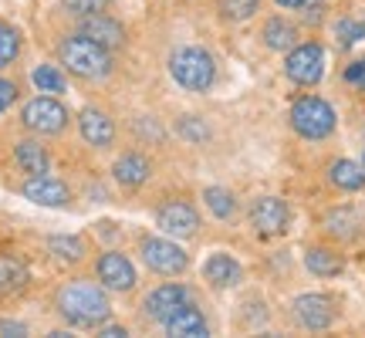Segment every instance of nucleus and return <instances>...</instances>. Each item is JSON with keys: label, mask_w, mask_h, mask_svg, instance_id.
Here are the masks:
<instances>
[{"label": "nucleus", "mask_w": 365, "mask_h": 338, "mask_svg": "<svg viewBox=\"0 0 365 338\" xmlns=\"http://www.w3.org/2000/svg\"><path fill=\"white\" fill-rule=\"evenodd\" d=\"M21 126H24L31 135H41V139H58L65 135L68 126H71V108H68L58 95H34L21 105Z\"/></svg>", "instance_id": "5"}, {"label": "nucleus", "mask_w": 365, "mask_h": 338, "mask_svg": "<svg viewBox=\"0 0 365 338\" xmlns=\"http://www.w3.org/2000/svg\"><path fill=\"white\" fill-rule=\"evenodd\" d=\"M362 166H365V145H362Z\"/></svg>", "instance_id": "39"}, {"label": "nucleus", "mask_w": 365, "mask_h": 338, "mask_svg": "<svg viewBox=\"0 0 365 338\" xmlns=\"http://www.w3.org/2000/svg\"><path fill=\"white\" fill-rule=\"evenodd\" d=\"M54 312L68 328H102L112 318V301L105 295L102 285L71 277L54 291Z\"/></svg>", "instance_id": "1"}, {"label": "nucleus", "mask_w": 365, "mask_h": 338, "mask_svg": "<svg viewBox=\"0 0 365 338\" xmlns=\"http://www.w3.org/2000/svg\"><path fill=\"white\" fill-rule=\"evenodd\" d=\"M95 281L105 291H112V295H129V291L139 287V271H135L129 254H122V250H102L95 257Z\"/></svg>", "instance_id": "9"}, {"label": "nucleus", "mask_w": 365, "mask_h": 338, "mask_svg": "<svg viewBox=\"0 0 365 338\" xmlns=\"http://www.w3.org/2000/svg\"><path fill=\"white\" fill-rule=\"evenodd\" d=\"M61 7L75 17H88V14H102L112 7V0H61Z\"/></svg>", "instance_id": "33"}, {"label": "nucleus", "mask_w": 365, "mask_h": 338, "mask_svg": "<svg viewBox=\"0 0 365 338\" xmlns=\"http://www.w3.org/2000/svg\"><path fill=\"white\" fill-rule=\"evenodd\" d=\"M166 335H173V338H207L210 335V322H207V314L196 308L193 301L182 308V312H176L166 322Z\"/></svg>", "instance_id": "23"}, {"label": "nucleus", "mask_w": 365, "mask_h": 338, "mask_svg": "<svg viewBox=\"0 0 365 338\" xmlns=\"http://www.w3.org/2000/svg\"><path fill=\"white\" fill-rule=\"evenodd\" d=\"M98 335H108V338H122V335H129V328H122V325H108V322H105V325L98 328Z\"/></svg>", "instance_id": "36"}, {"label": "nucleus", "mask_w": 365, "mask_h": 338, "mask_svg": "<svg viewBox=\"0 0 365 338\" xmlns=\"http://www.w3.org/2000/svg\"><path fill=\"white\" fill-rule=\"evenodd\" d=\"M247 220L257 237L274 240V237H284L291 230V207L281 196H257L247 207Z\"/></svg>", "instance_id": "10"}, {"label": "nucleus", "mask_w": 365, "mask_h": 338, "mask_svg": "<svg viewBox=\"0 0 365 338\" xmlns=\"http://www.w3.org/2000/svg\"><path fill=\"white\" fill-rule=\"evenodd\" d=\"M176 132H180L186 143H193V145H203V143H210V126L203 122L200 116H180V122H176Z\"/></svg>", "instance_id": "30"}, {"label": "nucleus", "mask_w": 365, "mask_h": 338, "mask_svg": "<svg viewBox=\"0 0 365 338\" xmlns=\"http://www.w3.org/2000/svg\"><path fill=\"white\" fill-rule=\"evenodd\" d=\"M31 285V267L14 254H0V298H14Z\"/></svg>", "instance_id": "24"}, {"label": "nucleus", "mask_w": 365, "mask_h": 338, "mask_svg": "<svg viewBox=\"0 0 365 338\" xmlns=\"http://www.w3.org/2000/svg\"><path fill=\"white\" fill-rule=\"evenodd\" d=\"M322 227H325V234L331 237V240H341V244H352V240H359L362 237V217H359V210L355 207H331L325 213V220H322Z\"/></svg>", "instance_id": "18"}, {"label": "nucleus", "mask_w": 365, "mask_h": 338, "mask_svg": "<svg viewBox=\"0 0 365 338\" xmlns=\"http://www.w3.org/2000/svg\"><path fill=\"white\" fill-rule=\"evenodd\" d=\"M81 31L88 34V38H95L98 44H105L108 51H122L125 48V41H129V34H125V27L118 24L115 17H108V14H88L85 17V24H81Z\"/></svg>", "instance_id": "20"}, {"label": "nucleus", "mask_w": 365, "mask_h": 338, "mask_svg": "<svg viewBox=\"0 0 365 338\" xmlns=\"http://www.w3.org/2000/svg\"><path fill=\"white\" fill-rule=\"evenodd\" d=\"M203 203H207L210 217H217V220H234L237 210H240V200L230 186H207L203 190Z\"/></svg>", "instance_id": "26"}, {"label": "nucleus", "mask_w": 365, "mask_h": 338, "mask_svg": "<svg viewBox=\"0 0 365 338\" xmlns=\"http://www.w3.org/2000/svg\"><path fill=\"white\" fill-rule=\"evenodd\" d=\"M21 196L31 200V203H38V207H51V210H68L71 207V190H68V183H61L58 176L51 173H44V176H27L21 183Z\"/></svg>", "instance_id": "13"}, {"label": "nucleus", "mask_w": 365, "mask_h": 338, "mask_svg": "<svg viewBox=\"0 0 365 338\" xmlns=\"http://www.w3.org/2000/svg\"><path fill=\"white\" fill-rule=\"evenodd\" d=\"M291 314L304 332H328L339 322V301L325 291H304L291 301Z\"/></svg>", "instance_id": "8"}, {"label": "nucleus", "mask_w": 365, "mask_h": 338, "mask_svg": "<svg viewBox=\"0 0 365 338\" xmlns=\"http://www.w3.org/2000/svg\"><path fill=\"white\" fill-rule=\"evenodd\" d=\"M274 4H277L281 11H298V14L308 7V0H274Z\"/></svg>", "instance_id": "37"}, {"label": "nucleus", "mask_w": 365, "mask_h": 338, "mask_svg": "<svg viewBox=\"0 0 365 338\" xmlns=\"http://www.w3.org/2000/svg\"><path fill=\"white\" fill-rule=\"evenodd\" d=\"M170 75L182 91L203 95V91H210L213 81H217V61H213V54H210L207 48L186 44V48H176V51L170 54Z\"/></svg>", "instance_id": "4"}, {"label": "nucleus", "mask_w": 365, "mask_h": 338, "mask_svg": "<svg viewBox=\"0 0 365 338\" xmlns=\"http://www.w3.org/2000/svg\"><path fill=\"white\" fill-rule=\"evenodd\" d=\"M48 254L61 264H81L88 257V240L78 234H54L48 237Z\"/></svg>", "instance_id": "25"}, {"label": "nucleus", "mask_w": 365, "mask_h": 338, "mask_svg": "<svg viewBox=\"0 0 365 338\" xmlns=\"http://www.w3.org/2000/svg\"><path fill=\"white\" fill-rule=\"evenodd\" d=\"M287 122L308 143H325L339 129L335 105L328 102V98H322V95H301V98H294L291 112H287Z\"/></svg>", "instance_id": "3"}, {"label": "nucleus", "mask_w": 365, "mask_h": 338, "mask_svg": "<svg viewBox=\"0 0 365 338\" xmlns=\"http://www.w3.org/2000/svg\"><path fill=\"white\" fill-rule=\"evenodd\" d=\"M14 163L24 176H44L51 173V153L48 145L41 143V135H31V139H17L14 143Z\"/></svg>", "instance_id": "17"}, {"label": "nucleus", "mask_w": 365, "mask_h": 338, "mask_svg": "<svg viewBox=\"0 0 365 338\" xmlns=\"http://www.w3.org/2000/svg\"><path fill=\"white\" fill-rule=\"evenodd\" d=\"M31 85L38 91H44V95H65L68 91V78L65 71H61V65H34V71H31Z\"/></svg>", "instance_id": "27"}, {"label": "nucleus", "mask_w": 365, "mask_h": 338, "mask_svg": "<svg viewBox=\"0 0 365 338\" xmlns=\"http://www.w3.org/2000/svg\"><path fill=\"white\" fill-rule=\"evenodd\" d=\"M365 38V21H355V17H339L335 21V44L339 48H352Z\"/></svg>", "instance_id": "31"}, {"label": "nucleus", "mask_w": 365, "mask_h": 338, "mask_svg": "<svg viewBox=\"0 0 365 338\" xmlns=\"http://www.w3.org/2000/svg\"><path fill=\"white\" fill-rule=\"evenodd\" d=\"M261 11V0H217V14L227 24H244Z\"/></svg>", "instance_id": "29"}, {"label": "nucleus", "mask_w": 365, "mask_h": 338, "mask_svg": "<svg viewBox=\"0 0 365 338\" xmlns=\"http://www.w3.org/2000/svg\"><path fill=\"white\" fill-rule=\"evenodd\" d=\"M190 301H193V291H190L186 285H180V281H170V285H159L145 295L143 314L149 318V322H156V325H166L173 314L182 312Z\"/></svg>", "instance_id": "12"}, {"label": "nucleus", "mask_w": 365, "mask_h": 338, "mask_svg": "<svg viewBox=\"0 0 365 338\" xmlns=\"http://www.w3.org/2000/svg\"><path fill=\"white\" fill-rule=\"evenodd\" d=\"M304 267H308V274H314V277H322V281H331V277L345 274V257H341L335 247H325V244H312V247L304 250Z\"/></svg>", "instance_id": "22"}, {"label": "nucleus", "mask_w": 365, "mask_h": 338, "mask_svg": "<svg viewBox=\"0 0 365 338\" xmlns=\"http://www.w3.org/2000/svg\"><path fill=\"white\" fill-rule=\"evenodd\" d=\"M308 4H328V0H308Z\"/></svg>", "instance_id": "38"}, {"label": "nucleus", "mask_w": 365, "mask_h": 338, "mask_svg": "<svg viewBox=\"0 0 365 338\" xmlns=\"http://www.w3.org/2000/svg\"><path fill=\"white\" fill-rule=\"evenodd\" d=\"M203 281H207L213 291H234V287L244 285V264L227 254V250H213L207 260H203Z\"/></svg>", "instance_id": "15"}, {"label": "nucleus", "mask_w": 365, "mask_h": 338, "mask_svg": "<svg viewBox=\"0 0 365 338\" xmlns=\"http://www.w3.org/2000/svg\"><path fill=\"white\" fill-rule=\"evenodd\" d=\"M298 41H301L298 24H291V21H287V17H281V14H271V17L261 24V44L267 48V51L287 54L294 44H298Z\"/></svg>", "instance_id": "19"}, {"label": "nucleus", "mask_w": 365, "mask_h": 338, "mask_svg": "<svg viewBox=\"0 0 365 338\" xmlns=\"http://www.w3.org/2000/svg\"><path fill=\"white\" fill-rule=\"evenodd\" d=\"M156 227L163 230L166 237H176V240H193L200 237V213L190 200H166L156 207Z\"/></svg>", "instance_id": "11"}, {"label": "nucleus", "mask_w": 365, "mask_h": 338, "mask_svg": "<svg viewBox=\"0 0 365 338\" xmlns=\"http://www.w3.org/2000/svg\"><path fill=\"white\" fill-rule=\"evenodd\" d=\"M24 51V38H21V31L7 21H0V71L4 68H11L17 58Z\"/></svg>", "instance_id": "28"}, {"label": "nucleus", "mask_w": 365, "mask_h": 338, "mask_svg": "<svg viewBox=\"0 0 365 338\" xmlns=\"http://www.w3.org/2000/svg\"><path fill=\"white\" fill-rule=\"evenodd\" d=\"M139 257L153 274L163 277H180L190 267V254L182 250V244H176V237H156V234H143L139 240Z\"/></svg>", "instance_id": "6"}, {"label": "nucleus", "mask_w": 365, "mask_h": 338, "mask_svg": "<svg viewBox=\"0 0 365 338\" xmlns=\"http://www.w3.org/2000/svg\"><path fill=\"white\" fill-rule=\"evenodd\" d=\"M341 81H345V85H349L352 91L365 95V54H362V58H355V61H349V65L341 68Z\"/></svg>", "instance_id": "32"}, {"label": "nucleus", "mask_w": 365, "mask_h": 338, "mask_svg": "<svg viewBox=\"0 0 365 338\" xmlns=\"http://www.w3.org/2000/svg\"><path fill=\"white\" fill-rule=\"evenodd\" d=\"M284 75L298 88H314L325 78V44L322 41H298L284 54Z\"/></svg>", "instance_id": "7"}, {"label": "nucleus", "mask_w": 365, "mask_h": 338, "mask_svg": "<svg viewBox=\"0 0 365 338\" xmlns=\"http://www.w3.org/2000/svg\"><path fill=\"white\" fill-rule=\"evenodd\" d=\"M78 132L81 139H85V145H91V149H112L115 145V118L108 116L105 108H98V105H85V108H78Z\"/></svg>", "instance_id": "14"}, {"label": "nucleus", "mask_w": 365, "mask_h": 338, "mask_svg": "<svg viewBox=\"0 0 365 338\" xmlns=\"http://www.w3.org/2000/svg\"><path fill=\"white\" fill-rule=\"evenodd\" d=\"M325 176L339 193H362L365 190V166L362 163H355V159H345V156L331 159Z\"/></svg>", "instance_id": "21"}, {"label": "nucleus", "mask_w": 365, "mask_h": 338, "mask_svg": "<svg viewBox=\"0 0 365 338\" xmlns=\"http://www.w3.org/2000/svg\"><path fill=\"white\" fill-rule=\"evenodd\" d=\"M112 54L105 44H98L95 38H88L85 31H75V34H65L58 41V65L65 68L68 75H75L81 81H102L112 75Z\"/></svg>", "instance_id": "2"}, {"label": "nucleus", "mask_w": 365, "mask_h": 338, "mask_svg": "<svg viewBox=\"0 0 365 338\" xmlns=\"http://www.w3.org/2000/svg\"><path fill=\"white\" fill-rule=\"evenodd\" d=\"M0 335H27L24 322H11V318H0Z\"/></svg>", "instance_id": "35"}, {"label": "nucleus", "mask_w": 365, "mask_h": 338, "mask_svg": "<svg viewBox=\"0 0 365 338\" xmlns=\"http://www.w3.org/2000/svg\"><path fill=\"white\" fill-rule=\"evenodd\" d=\"M112 176H115L118 186H125V190H139L149 183L153 176V163L145 153L139 149H129V153H118V159L112 163Z\"/></svg>", "instance_id": "16"}, {"label": "nucleus", "mask_w": 365, "mask_h": 338, "mask_svg": "<svg viewBox=\"0 0 365 338\" xmlns=\"http://www.w3.org/2000/svg\"><path fill=\"white\" fill-rule=\"evenodd\" d=\"M17 98H21V85L14 78H4V75H0V112H7Z\"/></svg>", "instance_id": "34"}]
</instances>
